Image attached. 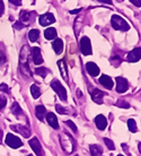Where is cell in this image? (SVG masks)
<instances>
[{"mask_svg":"<svg viewBox=\"0 0 141 156\" xmlns=\"http://www.w3.org/2000/svg\"><path fill=\"white\" fill-rule=\"evenodd\" d=\"M4 10H5L4 2H2V0H0V17H1V16H2V14H4Z\"/></svg>","mask_w":141,"mask_h":156,"instance_id":"37","label":"cell"},{"mask_svg":"<svg viewBox=\"0 0 141 156\" xmlns=\"http://www.w3.org/2000/svg\"><path fill=\"white\" fill-rule=\"evenodd\" d=\"M12 5H15V6H20L22 5V0H9Z\"/></svg>","mask_w":141,"mask_h":156,"instance_id":"39","label":"cell"},{"mask_svg":"<svg viewBox=\"0 0 141 156\" xmlns=\"http://www.w3.org/2000/svg\"><path fill=\"white\" fill-rule=\"evenodd\" d=\"M115 82H116V92L118 93H126V90H129V83H128L126 78L118 77L115 79Z\"/></svg>","mask_w":141,"mask_h":156,"instance_id":"6","label":"cell"},{"mask_svg":"<svg viewBox=\"0 0 141 156\" xmlns=\"http://www.w3.org/2000/svg\"><path fill=\"white\" fill-rule=\"evenodd\" d=\"M134 6H137V7H141V0H130Z\"/></svg>","mask_w":141,"mask_h":156,"instance_id":"38","label":"cell"},{"mask_svg":"<svg viewBox=\"0 0 141 156\" xmlns=\"http://www.w3.org/2000/svg\"><path fill=\"white\" fill-rule=\"evenodd\" d=\"M66 123H67V125L69 126V127H70V128L72 129L74 131H77V127H76V125H74V122H72V121L68 120L67 122H66Z\"/></svg>","mask_w":141,"mask_h":156,"instance_id":"33","label":"cell"},{"mask_svg":"<svg viewBox=\"0 0 141 156\" xmlns=\"http://www.w3.org/2000/svg\"><path fill=\"white\" fill-rule=\"evenodd\" d=\"M128 128H129V130L131 131V133H137V122L133 120V119H129L128 120Z\"/></svg>","mask_w":141,"mask_h":156,"instance_id":"27","label":"cell"},{"mask_svg":"<svg viewBox=\"0 0 141 156\" xmlns=\"http://www.w3.org/2000/svg\"><path fill=\"white\" fill-rule=\"evenodd\" d=\"M35 113H36V117H37V119L42 121L44 119V115H45V113H46V109H45L43 105H37V106H36V109H35Z\"/></svg>","mask_w":141,"mask_h":156,"instance_id":"21","label":"cell"},{"mask_svg":"<svg viewBox=\"0 0 141 156\" xmlns=\"http://www.w3.org/2000/svg\"><path fill=\"white\" fill-rule=\"evenodd\" d=\"M39 22L42 26H49V25H51V24L54 23L55 18H54V16H53V14L46 12V14H44V15L40 16Z\"/></svg>","mask_w":141,"mask_h":156,"instance_id":"8","label":"cell"},{"mask_svg":"<svg viewBox=\"0 0 141 156\" xmlns=\"http://www.w3.org/2000/svg\"><path fill=\"white\" fill-rule=\"evenodd\" d=\"M81 10V8H78V9H74V10H71L70 14H77V12H79Z\"/></svg>","mask_w":141,"mask_h":156,"instance_id":"41","label":"cell"},{"mask_svg":"<svg viewBox=\"0 0 141 156\" xmlns=\"http://www.w3.org/2000/svg\"><path fill=\"white\" fill-rule=\"evenodd\" d=\"M12 129H14V130H17V131L22 133V135H23L25 138H28V137H29V135H31V131H29V129L26 128L25 126H18V127H14V126H12Z\"/></svg>","mask_w":141,"mask_h":156,"instance_id":"20","label":"cell"},{"mask_svg":"<svg viewBox=\"0 0 141 156\" xmlns=\"http://www.w3.org/2000/svg\"><path fill=\"white\" fill-rule=\"evenodd\" d=\"M104 143L106 144L107 148L110 149V151H114V149H115V145H114V143L111 140V139H108V138H104Z\"/></svg>","mask_w":141,"mask_h":156,"instance_id":"29","label":"cell"},{"mask_svg":"<svg viewBox=\"0 0 141 156\" xmlns=\"http://www.w3.org/2000/svg\"><path fill=\"white\" fill-rule=\"evenodd\" d=\"M126 60L131 63L138 62L139 60H141V48H136L132 51H130L129 53H128Z\"/></svg>","mask_w":141,"mask_h":156,"instance_id":"7","label":"cell"},{"mask_svg":"<svg viewBox=\"0 0 141 156\" xmlns=\"http://www.w3.org/2000/svg\"><path fill=\"white\" fill-rule=\"evenodd\" d=\"M77 95H78V96H81V92H79L78 90V92H77Z\"/></svg>","mask_w":141,"mask_h":156,"instance_id":"44","label":"cell"},{"mask_svg":"<svg viewBox=\"0 0 141 156\" xmlns=\"http://www.w3.org/2000/svg\"><path fill=\"white\" fill-rule=\"evenodd\" d=\"M34 16H35V12H20V22L24 24V26H26L34 20Z\"/></svg>","mask_w":141,"mask_h":156,"instance_id":"10","label":"cell"},{"mask_svg":"<svg viewBox=\"0 0 141 156\" xmlns=\"http://www.w3.org/2000/svg\"><path fill=\"white\" fill-rule=\"evenodd\" d=\"M110 60H111V63H112L113 66L118 67L119 65L122 62V60H123V59H122L121 57H119V53H114V55L111 57Z\"/></svg>","mask_w":141,"mask_h":156,"instance_id":"24","label":"cell"},{"mask_svg":"<svg viewBox=\"0 0 141 156\" xmlns=\"http://www.w3.org/2000/svg\"><path fill=\"white\" fill-rule=\"evenodd\" d=\"M138 146H139V152L141 153V143H139V145H138Z\"/></svg>","mask_w":141,"mask_h":156,"instance_id":"43","label":"cell"},{"mask_svg":"<svg viewBox=\"0 0 141 156\" xmlns=\"http://www.w3.org/2000/svg\"><path fill=\"white\" fill-rule=\"evenodd\" d=\"M58 66H59L60 69V74L63 77L64 80H68V69H67V65L64 62V60H59L58 61Z\"/></svg>","mask_w":141,"mask_h":156,"instance_id":"17","label":"cell"},{"mask_svg":"<svg viewBox=\"0 0 141 156\" xmlns=\"http://www.w3.org/2000/svg\"><path fill=\"white\" fill-rule=\"evenodd\" d=\"M51 87H52V90L58 94V96L60 98V100H62V101H66V100H67V92H66L64 87L61 85V83H60L59 80H57V79L53 80V82L51 83Z\"/></svg>","mask_w":141,"mask_h":156,"instance_id":"3","label":"cell"},{"mask_svg":"<svg viewBox=\"0 0 141 156\" xmlns=\"http://www.w3.org/2000/svg\"><path fill=\"white\" fill-rule=\"evenodd\" d=\"M97 1H101L103 4H108V5L112 4V0H97Z\"/></svg>","mask_w":141,"mask_h":156,"instance_id":"40","label":"cell"},{"mask_svg":"<svg viewBox=\"0 0 141 156\" xmlns=\"http://www.w3.org/2000/svg\"><path fill=\"white\" fill-rule=\"evenodd\" d=\"M76 156H78V155H76Z\"/></svg>","mask_w":141,"mask_h":156,"instance_id":"47","label":"cell"},{"mask_svg":"<svg viewBox=\"0 0 141 156\" xmlns=\"http://www.w3.org/2000/svg\"><path fill=\"white\" fill-rule=\"evenodd\" d=\"M80 50L81 53L85 55H91V44H90V40L87 36H84L80 40Z\"/></svg>","mask_w":141,"mask_h":156,"instance_id":"5","label":"cell"},{"mask_svg":"<svg viewBox=\"0 0 141 156\" xmlns=\"http://www.w3.org/2000/svg\"><path fill=\"white\" fill-rule=\"evenodd\" d=\"M111 24H112V26H113L114 30H118V31H128V30H130L129 24L126 23V20L119 15L112 16V18H111Z\"/></svg>","mask_w":141,"mask_h":156,"instance_id":"2","label":"cell"},{"mask_svg":"<svg viewBox=\"0 0 141 156\" xmlns=\"http://www.w3.org/2000/svg\"><path fill=\"white\" fill-rule=\"evenodd\" d=\"M14 27L17 28V30H22V28L24 27V24L20 22V20H18V22H16L15 24H14Z\"/></svg>","mask_w":141,"mask_h":156,"instance_id":"32","label":"cell"},{"mask_svg":"<svg viewBox=\"0 0 141 156\" xmlns=\"http://www.w3.org/2000/svg\"><path fill=\"white\" fill-rule=\"evenodd\" d=\"M1 137H2V131L0 130V143H1Z\"/></svg>","mask_w":141,"mask_h":156,"instance_id":"42","label":"cell"},{"mask_svg":"<svg viewBox=\"0 0 141 156\" xmlns=\"http://www.w3.org/2000/svg\"><path fill=\"white\" fill-rule=\"evenodd\" d=\"M40 37V31L39 30H31L28 33V39L31 42H36Z\"/></svg>","mask_w":141,"mask_h":156,"instance_id":"23","label":"cell"},{"mask_svg":"<svg viewBox=\"0 0 141 156\" xmlns=\"http://www.w3.org/2000/svg\"><path fill=\"white\" fill-rule=\"evenodd\" d=\"M35 73H36L37 75H40L41 77H46V75H47V69H46V68H42V67H41V68H37V69H36Z\"/></svg>","mask_w":141,"mask_h":156,"instance_id":"30","label":"cell"},{"mask_svg":"<svg viewBox=\"0 0 141 156\" xmlns=\"http://www.w3.org/2000/svg\"><path fill=\"white\" fill-rule=\"evenodd\" d=\"M7 104V98L4 96H0V110H2Z\"/></svg>","mask_w":141,"mask_h":156,"instance_id":"31","label":"cell"},{"mask_svg":"<svg viewBox=\"0 0 141 156\" xmlns=\"http://www.w3.org/2000/svg\"><path fill=\"white\" fill-rule=\"evenodd\" d=\"M95 125L99 130H105L106 127H107V120H106V118L104 115L99 114V115L95 118Z\"/></svg>","mask_w":141,"mask_h":156,"instance_id":"15","label":"cell"},{"mask_svg":"<svg viewBox=\"0 0 141 156\" xmlns=\"http://www.w3.org/2000/svg\"><path fill=\"white\" fill-rule=\"evenodd\" d=\"M89 149H90V154H91V156H102L103 155V149L99 145H90Z\"/></svg>","mask_w":141,"mask_h":156,"instance_id":"19","label":"cell"},{"mask_svg":"<svg viewBox=\"0 0 141 156\" xmlns=\"http://www.w3.org/2000/svg\"><path fill=\"white\" fill-rule=\"evenodd\" d=\"M55 109H57V111H58L59 113H61V114H64V113H66V110L63 109V106L59 105V104L55 106Z\"/></svg>","mask_w":141,"mask_h":156,"instance_id":"36","label":"cell"},{"mask_svg":"<svg viewBox=\"0 0 141 156\" xmlns=\"http://www.w3.org/2000/svg\"><path fill=\"white\" fill-rule=\"evenodd\" d=\"M99 83H101V85L104 86L106 90H112L114 86V82L112 80V78L110 76H107V75H103L101 76L99 78Z\"/></svg>","mask_w":141,"mask_h":156,"instance_id":"13","label":"cell"},{"mask_svg":"<svg viewBox=\"0 0 141 156\" xmlns=\"http://www.w3.org/2000/svg\"><path fill=\"white\" fill-rule=\"evenodd\" d=\"M118 156H123V155H118Z\"/></svg>","mask_w":141,"mask_h":156,"instance_id":"45","label":"cell"},{"mask_svg":"<svg viewBox=\"0 0 141 156\" xmlns=\"http://www.w3.org/2000/svg\"><path fill=\"white\" fill-rule=\"evenodd\" d=\"M12 114H15V115H19V114L23 113V110H22V108H20L19 104H18L17 102L12 103Z\"/></svg>","mask_w":141,"mask_h":156,"instance_id":"26","label":"cell"},{"mask_svg":"<svg viewBox=\"0 0 141 156\" xmlns=\"http://www.w3.org/2000/svg\"><path fill=\"white\" fill-rule=\"evenodd\" d=\"M0 90H1V92H5V93H9L8 86L6 85V84H1V85H0Z\"/></svg>","mask_w":141,"mask_h":156,"instance_id":"35","label":"cell"},{"mask_svg":"<svg viewBox=\"0 0 141 156\" xmlns=\"http://www.w3.org/2000/svg\"><path fill=\"white\" fill-rule=\"evenodd\" d=\"M44 36H45V39L46 40H53L57 37V31H55V28L53 27H49L45 30L44 32Z\"/></svg>","mask_w":141,"mask_h":156,"instance_id":"22","label":"cell"},{"mask_svg":"<svg viewBox=\"0 0 141 156\" xmlns=\"http://www.w3.org/2000/svg\"><path fill=\"white\" fill-rule=\"evenodd\" d=\"M31 52L33 62L35 63V65H41V63L43 62V58H42V55H41V49L40 48H32Z\"/></svg>","mask_w":141,"mask_h":156,"instance_id":"12","label":"cell"},{"mask_svg":"<svg viewBox=\"0 0 141 156\" xmlns=\"http://www.w3.org/2000/svg\"><path fill=\"white\" fill-rule=\"evenodd\" d=\"M116 106H118V108H122V109H129L130 108L129 103H126L123 98H120V100L116 102Z\"/></svg>","mask_w":141,"mask_h":156,"instance_id":"28","label":"cell"},{"mask_svg":"<svg viewBox=\"0 0 141 156\" xmlns=\"http://www.w3.org/2000/svg\"><path fill=\"white\" fill-rule=\"evenodd\" d=\"M46 121L47 123L51 126L53 129H59V123H58V119H57V117H55L54 113H52V112H50V113L46 114Z\"/></svg>","mask_w":141,"mask_h":156,"instance_id":"16","label":"cell"},{"mask_svg":"<svg viewBox=\"0 0 141 156\" xmlns=\"http://www.w3.org/2000/svg\"><path fill=\"white\" fill-rule=\"evenodd\" d=\"M27 156H32V155H27Z\"/></svg>","mask_w":141,"mask_h":156,"instance_id":"46","label":"cell"},{"mask_svg":"<svg viewBox=\"0 0 141 156\" xmlns=\"http://www.w3.org/2000/svg\"><path fill=\"white\" fill-rule=\"evenodd\" d=\"M53 50H54V52L57 53V55H60L61 52L63 51V42L61 39H57L53 42Z\"/></svg>","mask_w":141,"mask_h":156,"instance_id":"18","label":"cell"},{"mask_svg":"<svg viewBox=\"0 0 141 156\" xmlns=\"http://www.w3.org/2000/svg\"><path fill=\"white\" fill-rule=\"evenodd\" d=\"M5 62H6V55L4 52L0 51V65H4Z\"/></svg>","mask_w":141,"mask_h":156,"instance_id":"34","label":"cell"},{"mask_svg":"<svg viewBox=\"0 0 141 156\" xmlns=\"http://www.w3.org/2000/svg\"><path fill=\"white\" fill-rule=\"evenodd\" d=\"M90 95H91V98H93V101H94L95 103L102 104L103 98H104V95H105V92H102V90H98V88H93V90H90Z\"/></svg>","mask_w":141,"mask_h":156,"instance_id":"9","label":"cell"},{"mask_svg":"<svg viewBox=\"0 0 141 156\" xmlns=\"http://www.w3.org/2000/svg\"><path fill=\"white\" fill-rule=\"evenodd\" d=\"M29 146L32 147V149L34 151V153H35L36 155L42 156V154H43V149H42V146H41L39 139H37L36 137L32 138L31 140H29Z\"/></svg>","mask_w":141,"mask_h":156,"instance_id":"11","label":"cell"},{"mask_svg":"<svg viewBox=\"0 0 141 156\" xmlns=\"http://www.w3.org/2000/svg\"><path fill=\"white\" fill-rule=\"evenodd\" d=\"M6 144L9 147H12V148H19V147L23 146L22 140L18 137H16L15 135H12V133H8L6 136Z\"/></svg>","mask_w":141,"mask_h":156,"instance_id":"4","label":"cell"},{"mask_svg":"<svg viewBox=\"0 0 141 156\" xmlns=\"http://www.w3.org/2000/svg\"><path fill=\"white\" fill-rule=\"evenodd\" d=\"M31 93H32V95H33V98H39L40 96H41V93H42V92H41L39 86L32 85L31 86Z\"/></svg>","mask_w":141,"mask_h":156,"instance_id":"25","label":"cell"},{"mask_svg":"<svg viewBox=\"0 0 141 156\" xmlns=\"http://www.w3.org/2000/svg\"><path fill=\"white\" fill-rule=\"evenodd\" d=\"M60 144L62 146L63 151L68 154L74 152V141L72 139V137L68 133H63L62 135H60Z\"/></svg>","mask_w":141,"mask_h":156,"instance_id":"1","label":"cell"},{"mask_svg":"<svg viewBox=\"0 0 141 156\" xmlns=\"http://www.w3.org/2000/svg\"><path fill=\"white\" fill-rule=\"evenodd\" d=\"M63 1H64V0H63Z\"/></svg>","mask_w":141,"mask_h":156,"instance_id":"48","label":"cell"},{"mask_svg":"<svg viewBox=\"0 0 141 156\" xmlns=\"http://www.w3.org/2000/svg\"><path fill=\"white\" fill-rule=\"evenodd\" d=\"M86 70L93 77H96V76L99 75V68H98V66L95 62H91V61L86 63Z\"/></svg>","mask_w":141,"mask_h":156,"instance_id":"14","label":"cell"}]
</instances>
